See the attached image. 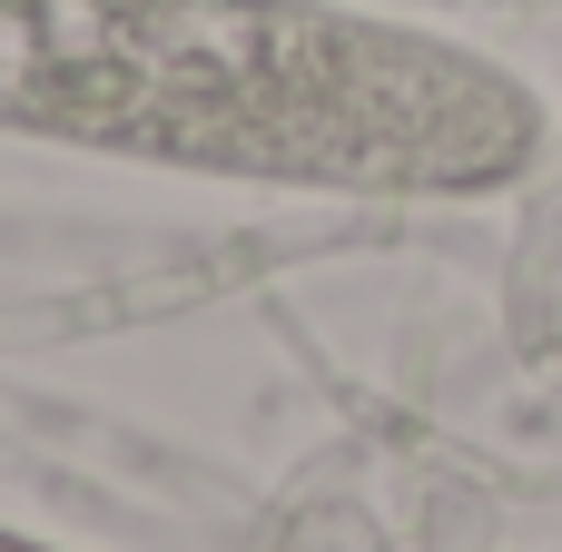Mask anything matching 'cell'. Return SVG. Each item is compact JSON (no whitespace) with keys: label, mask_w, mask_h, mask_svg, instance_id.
Returning <instances> with one entry per match:
<instances>
[{"label":"cell","mask_w":562,"mask_h":552,"mask_svg":"<svg viewBox=\"0 0 562 552\" xmlns=\"http://www.w3.org/2000/svg\"><path fill=\"white\" fill-rule=\"evenodd\" d=\"M0 128L336 188H484L533 109L484 59L277 0H0Z\"/></svg>","instance_id":"obj_1"}]
</instances>
